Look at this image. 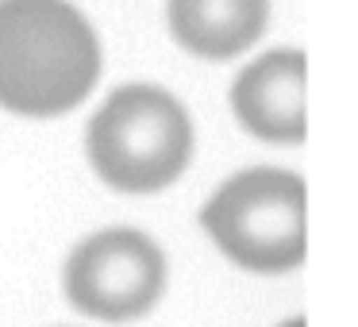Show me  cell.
I'll list each match as a JSON object with an SVG mask.
<instances>
[{
    "mask_svg": "<svg viewBox=\"0 0 358 327\" xmlns=\"http://www.w3.org/2000/svg\"><path fill=\"white\" fill-rule=\"evenodd\" d=\"M101 78L96 31L70 0H0V108L47 119Z\"/></svg>",
    "mask_w": 358,
    "mask_h": 327,
    "instance_id": "6da1fadb",
    "label": "cell"
},
{
    "mask_svg": "<svg viewBox=\"0 0 358 327\" xmlns=\"http://www.w3.org/2000/svg\"><path fill=\"white\" fill-rule=\"evenodd\" d=\"M89 162L120 193H158L193 154V124L158 85H124L89 124Z\"/></svg>",
    "mask_w": 358,
    "mask_h": 327,
    "instance_id": "7a4b0ae2",
    "label": "cell"
},
{
    "mask_svg": "<svg viewBox=\"0 0 358 327\" xmlns=\"http://www.w3.org/2000/svg\"><path fill=\"white\" fill-rule=\"evenodd\" d=\"M201 224L235 266L285 273L304 262V181L289 170H243L216 189Z\"/></svg>",
    "mask_w": 358,
    "mask_h": 327,
    "instance_id": "3957f363",
    "label": "cell"
},
{
    "mask_svg": "<svg viewBox=\"0 0 358 327\" xmlns=\"http://www.w3.org/2000/svg\"><path fill=\"white\" fill-rule=\"evenodd\" d=\"M166 289V258L131 227L96 231L66 262V296L78 312L108 324L147 316Z\"/></svg>",
    "mask_w": 358,
    "mask_h": 327,
    "instance_id": "277c9868",
    "label": "cell"
},
{
    "mask_svg": "<svg viewBox=\"0 0 358 327\" xmlns=\"http://www.w3.org/2000/svg\"><path fill=\"white\" fill-rule=\"evenodd\" d=\"M231 108L250 135L266 143L304 139V54L273 50L250 62L231 85Z\"/></svg>",
    "mask_w": 358,
    "mask_h": 327,
    "instance_id": "5b68a950",
    "label": "cell"
},
{
    "mask_svg": "<svg viewBox=\"0 0 358 327\" xmlns=\"http://www.w3.org/2000/svg\"><path fill=\"white\" fill-rule=\"evenodd\" d=\"M170 31L189 54L224 62L262 35L270 0H170Z\"/></svg>",
    "mask_w": 358,
    "mask_h": 327,
    "instance_id": "8992f818",
    "label": "cell"
},
{
    "mask_svg": "<svg viewBox=\"0 0 358 327\" xmlns=\"http://www.w3.org/2000/svg\"><path fill=\"white\" fill-rule=\"evenodd\" d=\"M281 327H304V319H289V324H281Z\"/></svg>",
    "mask_w": 358,
    "mask_h": 327,
    "instance_id": "52a82bcc",
    "label": "cell"
}]
</instances>
